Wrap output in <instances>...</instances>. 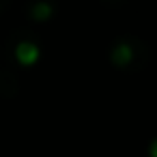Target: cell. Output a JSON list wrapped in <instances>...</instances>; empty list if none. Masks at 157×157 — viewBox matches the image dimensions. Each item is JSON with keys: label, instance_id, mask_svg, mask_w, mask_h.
<instances>
[{"label": "cell", "instance_id": "3", "mask_svg": "<svg viewBox=\"0 0 157 157\" xmlns=\"http://www.w3.org/2000/svg\"><path fill=\"white\" fill-rule=\"evenodd\" d=\"M52 15H54V7L50 2H37L30 7V17L35 22H48L52 20Z\"/></svg>", "mask_w": 157, "mask_h": 157}, {"label": "cell", "instance_id": "4", "mask_svg": "<svg viewBox=\"0 0 157 157\" xmlns=\"http://www.w3.org/2000/svg\"><path fill=\"white\" fill-rule=\"evenodd\" d=\"M148 157H157V140H151V146H148Z\"/></svg>", "mask_w": 157, "mask_h": 157}, {"label": "cell", "instance_id": "1", "mask_svg": "<svg viewBox=\"0 0 157 157\" xmlns=\"http://www.w3.org/2000/svg\"><path fill=\"white\" fill-rule=\"evenodd\" d=\"M15 58L22 67H33L41 58V48L33 41H20L15 45Z\"/></svg>", "mask_w": 157, "mask_h": 157}, {"label": "cell", "instance_id": "2", "mask_svg": "<svg viewBox=\"0 0 157 157\" xmlns=\"http://www.w3.org/2000/svg\"><path fill=\"white\" fill-rule=\"evenodd\" d=\"M131 60H133V48L129 43H125V41L116 43L114 50H112V63L116 67H127Z\"/></svg>", "mask_w": 157, "mask_h": 157}]
</instances>
